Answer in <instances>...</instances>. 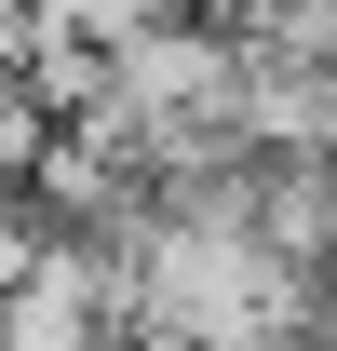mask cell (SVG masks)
Returning <instances> with one entry per match:
<instances>
[{
  "label": "cell",
  "mask_w": 337,
  "mask_h": 351,
  "mask_svg": "<svg viewBox=\"0 0 337 351\" xmlns=\"http://www.w3.org/2000/svg\"><path fill=\"white\" fill-rule=\"evenodd\" d=\"M108 122L162 135V122H216L229 108V41L216 27H189V14H162V27H135V41H108V95H95Z\"/></svg>",
  "instance_id": "1"
},
{
  "label": "cell",
  "mask_w": 337,
  "mask_h": 351,
  "mask_svg": "<svg viewBox=\"0 0 337 351\" xmlns=\"http://www.w3.org/2000/svg\"><path fill=\"white\" fill-rule=\"evenodd\" d=\"M27 27H41V0H0V68L27 54Z\"/></svg>",
  "instance_id": "2"
},
{
  "label": "cell",
  "mask_w": 337,
  "mask_h": 351,
  "mask_svg": "<svg viewBox=\"0 0 337 351\" xmlns=\"http://www.w3.org/2000/svg\"><path fill=\"white\" fill-rule=\"evenodd\" d=\"M324 270H337V257H324Z\"/></svg>",
  "instance_id": "3"
}]
</instances>
